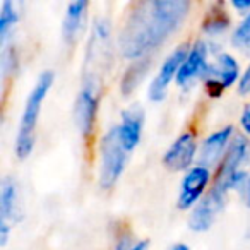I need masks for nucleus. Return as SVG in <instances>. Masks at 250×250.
Segmentation results:
<instances>
[{"instance_id": "obj_1", "label": "nucleus", "mask_w": 250, "mask_h": 250, "mask_svg": "<svg viewBox=\"0 0 250 250\" xmlns=\"http://www.w3.org/2000/svg\"><path fill=\"white\" fill-rule=\"evenodd\" d=\"M188 9L187 0H153L139 4L118 36L120 52L129 59L146 55L182 24Z\"/></svg>"}, {"instance_id": "obj_2", "label": "nucleus", "mask_w": 250, "mask_h": 250, "mask_svg": "<svg viewBox=\"0 0 250 250\" xmlns=\"http://www.w3.org/2000/svg\"><path fill=\"white\" fill-rule=\"evenodd\" d=\"M52 84H53V74L50 70H46V72H43L38 77L35 87L31 89L28 100H26L21 124H19L18 141H16V153H18L19 158H28L31 154L33 146H35V132H36V124H38L40 110H42V104L45 101Z\"/></svg>"}, {"instance_id": "obj_3", "label": "nucleus", "mask_w": 250, "mask_h": 250, "mask_svg": "<svg viewBox=\"0 0 250 250\" xmlns=\"http://www.w3.org/2000/svg\"><path fill=\"white\" fill-rule=\"evenodd\" d=\"M111 45H110V26L104 19L94 22L93 38L87 48L86 65H84V87L98 93V86L103 81L110 67Z\"/></svg>"}, {"instance_id": "obj_4", "label": "nucleus", "mask_w": 250, "mask_h": 250, "mask_svg": "<svg viewBox=\"0 0 250 250\" xmlns=\"http://www.w3.org/2000/svg\"><path fill=\"white\" fill-rule=\"evenodd\" d=\"M129 151L125 149L120 141L118 127H113L101 141V170L100 182L103 188H110L120 178L125 168Z\"/></svg>"}, {"instance_id": "obj_5", "label": "nucleus", "mask_w": 250, "mask_h": 250, "mask_svg": "<svg viewBox=\"0 0 250 250\" xmlns=\"http://www.w3.org/2000/svg\"><path fill=\"white\" fill-rule=\"evenodd\" d=\"M247 153H249V144H247L245 137H235L229 149L226 151V156L223 160L221 167H219L218 177H216L212 188L228 194L229 188H235L242 182H247L245 175L238 170L242 161L245 160Z\"/></svg>"}, {"instance_id": "obj_6", "label": "nucleus", "mask_w": 250, "mask_h": 250, "mask_svg": "<svg viewBox=\"0 0 250 250\" xmlns=\"http://www.w3.org/2000/svg\"><path fill=\"white\" fill-rule=\"evenodd\" d=\"M238 62L231 55H228V53H221L211 65H208V69L204 72L208 93L212 98L219 96L223 93V89L229 87L238 79Z\"/></svg>"}, {"instance_id": "obj_7", "label": "nucleus", "mask_w": 250, "mask_h": 250, "mask_svg": "<svg viewBox=\"0 0 250 250\" xmlns=\"http://www.w3.org/2000/svg\"><path fill=\"white\" fill-rule=\"evenodd\" d=\"M188 52H190L188 46L182 45V46H178V48L175 50V52L171 53L167 60H165L163 65H161V69L158 70L156 77H154L153 83H151V86H149V98L151 100L161 101L165 96H167L168 86H170L171 79H173L175 76H178V70H180L184 60L187 59Z\"/></svg>"}, {"instance_id": "obj_8", "label": "nucleus", "mask_w": 250, "mask_h": 250, "mask_svg": "<svg viewBox=\"0 0 250 250\" xmlns=\"http://www.w3.org/2000/svg\"><path fill=\"white\" fill-rule=\"evenodd\" d=\"M226 201V194L221 190H216L212 188L201 202H199L197 208L192 211L190 214V228L194 231H206L212 226V223L216 221L218 214L223 211Z\"/></svg>"}, {"instance_id": "obj_9", "label": "nucleus", "mask_w": 250, "mask_h": 250, "mask_svg": "<svg viewBox=\"0 0 250 250\" xmlns=\"http://www.w3.org/2000/svg\"><path fill=\"white\" fill-rule=\"evenodd\" d=\"M195 151H197L195 136L192 132H185L167 151V154L163 156V165L171 171L187 170L194 161Z\"/></svg>"}, {"instance_id": "obj_10", "label": "nucleus", "mask_w": 250, "mask_h": 250, "mask_svg": "<svg viewBox=\"0 0 250 250\" xmlns=\"http://www.w3.org/2000/svg\"><path fill=\"white\" fill-rule=\"evenodd\" d=\"M209 168L204 167H195L187 171L184 182H182L180 195H178V208L188 209L201 199L202 192H204L206 185L209 184Z\"/></svg>"}, {"instance_id": "obj_11", "label": "nucleus", "mask_w": 250, "mask_h": 250, "mask_svg": "<svg viewBox=\"0 0 250 250\" xmlns=\"http://www.w3.org/2000/svg\"><path fill=\"white\" fill-rule=\"evenodd\" d=\"M96 111H98V93L83 87L74 104V120L79 132L84 137L89 136L91 130H93L94 125V118H96Z\"/></svg>"}, {"instance_id": "obj_12", "label": "nucleus", "mask_w": 250, "mask_h": 250, "mask_svg": "<svg viewBox=\"0 0 250 250\" xmlns=\"http://www.w3.org/2000/svg\"><path fill=\"white\" fill-rule=\"evenodd\" d=\"M0 245H5L9 238V223L16 214V204H18V188L16 182L5 178L0 188Z\"/></svg>"}, {"instance_id": "obj_13", "label": "nucleus", "mask_w": 250, "mask_h": 250, "mask_svg": "<svg viewBox=\"0 0 250 250\" xmlns=\"http://www.w3.org/2000/svg\"><path fill=\"white\" fill-rule=\"evenodd\" d=\"M208 65V46L202 42L195 43L190 52H188L187 59L182 63L180 70H178L177 83L180 86H185V84H188L197 76H204Z\"/></svg>"}, {"instance_id": "obj_14", "label": "nucleus", "mask_w": 250, "mask_h": 250, "mask_svg": "<svg viewBox=\"0 0 250 250\" xmlns=\"http://www.w3.org/2000/svg\"><path fill=\"white\" fill-rule=\"evenodd\" d=\"M144 113L141 108H130L122 115V124L118 125L120 141L127 151H132L139 144L141 132H143Z\"/></svg>"}, {"instance_id": "obj_15", "label": "nucleus", "mask_w": 250, "mask_h": 250, "mask_svg": "<svg viewBox=\"0 0 250 250\" xmlns=\"http://www.w3.org/2000/svg\"><path fill=\"white\" fill-rule=\"evenodd\" d=\"M231 134H233L231 127H225V129L211 134V136L202 143L201 153H199L201 167L209 168V167H214V165L218 163L223 151L226 149L229 139H231Z\"/></svg>"}, {"instance_id": "obj_16", "label": "nucleus", "mask_w": 250, "mask_h": 250, "mask_svg": "<svg viewBox=\"0 0 250 250\" xmlns=\"http://www.w3.org/2000/svg\"><path fill=\"white\" fill-rule=\"evenodd\" d=\"M86 11H87L86 0H76V2H70L69 4V7L65 11V18H63L62 22V36L65 40V43H72L76 40Z\"/></svg>"}, {"instance_id": "obj_17", "label": "nucleus", "mask_w": 250, "mask_h": 250, "mask_svg": "<svg viewBox=\"0 0 250 250\" xmlns=\"http://www.w3.org/2000/svg\"><path fill=\"white\" fill-rule=\"evenodd\" d=\"M147 65H149V60L144 59V60H139L136 65H132L129 69V72L125 74L124 79H122V93L124 94H129L134 87L139 84V81L144 77L147 70Z\"/></svg>"}, {"instance_id": "obj_18", "label": "nucleus", "mask_w": 250, "mask_h": 250, "mask_svg": "<svg viewBox=\"0 0 250 250\" xmlns=\"http://www.w3.org/2000/svg\"><path fill=\"white\" fill-rule=\"evenodd\" d=\"M18 22V11L12 5V2H4L2 5V12H0V42L5 43L9 36V31L14 28V24Z\"/></svg>"}, {"instance_id": "obj_19", "label": "nucleus", "mask_w": 250, "mask_h": 250, "mask_svg": "<svg viewBox=\"0 0 250 250\" xmlns=\"http://www.w3.org/2000/svg\"><path fill=\"white\" fill-rule=\"evenodd\" d=\"M233 43L240 48H250V12L245 16L242 24L236 28L233 35Z\"/></svg>"}, {"instance_id": "obj_20", "label": "nucleus", "mask_w": 250, "mask_h": 250, "mask_svg": "<svg viewBox=\"0 0 250 250\" xmlns=\"http://www.w3.org/2000/svg\"><path fill=\"white\" fill-rule=\"evenodd\" d=\"M228 26V19L225 18V14H212L208 21H204V31L208 33H219Z\"/></svg>"}, {"instance_id": "obj_21", "label": "nucleus", "mask_w": 250, "mask_h": 250, "mask_svg": "<svg viewBox=\"0 0 250 250\" xmlns=\"http://www.w3.org/2000/svg\"><path fill=\"white\" fill-rule=\"evenodd\" d=\"M118 250H147V242L143 240V242L137 243H130L129 240H124L118 247Z\"/></svg>"}, {"instance_id": "obj_22", "label": "nucleus", "mask_w": 250, "mask_h": 250, "mask_svg": "<svg viewBox=\"0 0 250 250\" xmlns=\"http://www.w3.org/2000/svg\"><path fill=\"white\" fill-rule=\"evenodd\" d=\"M238 91L242 94H249L250 93V65L247 67L245 74L240 77V83H238Z\"/></svg>"}, {"instance_id": "obj_23", "label": "nucleus", "mask_w": 250, "mask_h": 250, "mask_svg": "<svg viewBox=\"0 0 250 250\" xmlns=\"http://www.w3.org/2000/svg\"><path fill=\"white\" fill-rule=\"evenodd\" d=\"M240 124H242L243 130H245L247 134H250V104L245 106V110H243L242 118H240Z\"/></svg>"}, {"instance_id": "obj_24", "label": "nucleus", "mask_w": 250, "mask_h": 250, "mask_svg": "<svg viewBox=\"0 0 250 250\" xmlns=\"http://www.w3.org/2000/svg\"><path fill=\"white\" fill-rule=\"evenodd\" d=\"M231 5L238 11H249L250 9V0H233Z\"/></svg>"}, {"instance_id": "obj_25", "label": "nucleus", "mask_w": 250, "mask_h": 250, "mask_svg": "<svg viewBox=\"0 0 250 250\" xmlns=\"http://www.w3.org/2000/svg\"><path fill=\"white\" fill-rule=\"evenodd\" d=\"M243 199H245V204L250 208V178L245 182V188H243Z\"/></svg>"}, {"instance_id": "obj_26", "label": "nucleus", "mask_w": 250, "mask_h": 250, "mask_svg": "<svg viewBox=\"0 0 250 250\" xmlns=\"http://www.w3.org/2000/svg\"><path fill=\"white\" fill-rule=\"evenodd\" d=\"M171 250H188V247H187V245H184V243H180V245H175Z\"/></svg>"}]
</instances>
